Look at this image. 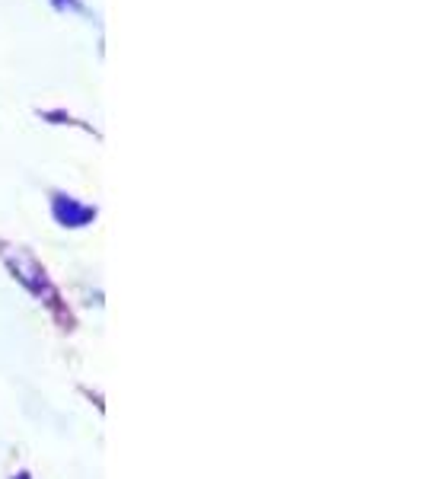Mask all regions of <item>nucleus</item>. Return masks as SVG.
<instances>
[{
    "mask_svg": "<svg viewBox=\"0 0 424 479\" xmlns=\"http://www.w3.org/2000/svg\"><path fill=\"white\" fill-rule=\"evenodd\" d=\"M55 214L64 221V224H70V227H80V224H86V221L93 218L90 208H80V204H74L70 198H58V202H55Z\"/></svg>",
    "mask_w": 424,
    "mask_h": 479,
    "instance_id": "1",
    "label": "nucleus"
},
{
    "mask_svg": "<svg viewBox=\"0 0 424 479\" xmlns=\"http://www.w3.org/2000/svg\"><path fill=\"white\" fill-rule=\"evenodd\" d=\"M20 479H26V476H20Z\"/></svg>",
    "mask_w": 424,
    "mask_h": 479,
    "instance_id": "2",
    "label": "nucleus"
}]
</instances>
